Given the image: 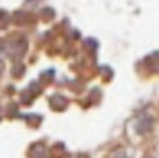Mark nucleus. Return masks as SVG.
<instances>
[{
	"mask_svg": "<svg viewBox=\"0 0 159 158\" xmlns=\"http://www.w3.org/2000/svg\"><path fill=\"white\" fill-rule=\"evenodd\" d=\"M152 126H153V120L148 114H142L140 117H137L134 120V129L139 135H145L148 132H150Z\"/></svg>",
	"mask_w": 159,
	"mask_h": 158,
	"instance_id": "f257e3e1",
	"label": "nucleus"
},
{
	"mask_svg": "<svg viewBox=\"0 0 159 158\" xmlns=\"http://www.w3.org/2000/svg\"><path fill=\"white\" fill-rule=\"evenodd\" d=\"M145 66L149 70H152V72L159 73V51L153 53V54H149L145 59Z\"/></svg>",
	"mask_w": 159,
	"mask_h": 158,
	"instance_id": "f03ea898",
	"label": "nucleus"
},
{
	"mask_svg": "<svg viewBox=\"0 0 159 158\" xmlns=\"http://www.w3.org/2000/svg\"><path fill=\"white\" fill-rule=\"evenodd\" d=\"M29 158H47V148L44 144H35L29 149Z\"/></svg>",
	"mask_w": 159,
	"mask_h": 158,
	"instance_id": "7ed1b4c3",
	"label": "nucleus"
},
{
	"mask_svg": "<svg viewBox=\"0 0 159 158\" xmlns=\"http://www.w3.org/2000/svg\"><path fill=\"white\" fill-rule=\"evenodd\" d=\"M66 100L63 98V97H60V95H56V97H53L51 98V105H53V108L54 110H63L64 107H66Z\"/></svg>",
	"mask_w": 159,
	"mask_h": 158,
	"instance_id": "20e7f679",
	"label": "nucleus"
},
{
	"mask_svg": "<svg viewBox=\"0 0 159 158\" xmlns=\"http://www.w3.org/2000/svg\"><path fill=\"white\" fill-rule=\"evenodd\" d=\"M110 158H130V157L127 155V152H125V151H123V149H118V151H114V152L111 154Z\"/></svg>",
	"mask_w": 159,
	"mask_h": 158,
	"instance_id": "39448f33",
	"label": "nucleus"
},
{
	"mask_svg": "<svg viewBox=\"0 0 159 158\" xmlns=\"http://www.w3.org/2000/svg\"><path fill=\"white\" fill-rule=\"evenodd\" d=\"M73 158H88V157H86V155H75Z\"/></svg>",
	"mask_w": 159,
	"mask_h": 158,
	"instance_id": "423d86ee",
	"label": "nucleus"
}]
</instances>
